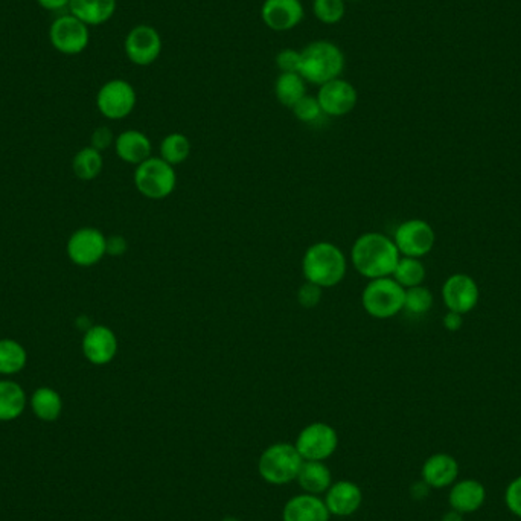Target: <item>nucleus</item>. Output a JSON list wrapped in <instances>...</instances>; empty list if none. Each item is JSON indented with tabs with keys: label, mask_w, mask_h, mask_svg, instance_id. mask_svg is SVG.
I'll use <instances>...</instances> for the list:
<instances>
[{
	"label": "nucleus",
	"mask_w": 521,
	"mask_h": 521,
	"mask_svg": "<svg viewBox=\"0 0 521 521\" xmlns=\"http://www.w3.org/2000/svg\"><path fill=\"white\" fill-rule=\"evenodd\" d=\"M400 258L395 241L380 232L360 235L351 248L354 268L371 281L392 276Z\"/></svg>",
	"instance_id": "nucleus-1"
},
{
	"label": "nucleus",
	"mask_w": 521,
	"mask_h": 521,
	"mask_svg": "<svg viewBox=\"0 0 521 521\" xmlns=\"http://www.w3.org/2000/svg\"><path fill=\"white\" fill-rule=\"evenodd\" d=\"M347 272L346 256L333 243H316L307 248L302 258L303 278L319 287L331 288L342 283Z\"/></svg>",
	"instance_id": "nucleus-2"
},
{
	"label": "nucleus",
	"mask_w": 521,
	"mask_h": 521,
	"mask_svg": "<svg viewBox=\"0 0 521 521\" xmlns=\"http://www.w3.org/2000/svg\"><path fill=\"white\" fill-rule=\"evenodd\" d=\"M345 54L333 41L316 40L301 50L299 74L311 85H325L340 78L345 70Z\"/></svg>",
	"instance_id": "nucleus-3"
},
{
	"label": "nucleus",
	"mask_w": 521,
	"mask_h": 521,
	"mask_svg": "<svg viewBox=\"0 0 521 521\" xmlns=\"http://www.w3.org/2000/svg\"><path fill=\"white\" fill-rule=\"evenodd\" d=\"M303 459L294 444L278 442L264 450L258 461L259 476L270 485H285L298 479Z\"/></svg>",
	"instance_id": "nucleus-4"
},
{
	"label": "nucleus",
	"mask_w": 521,
	"mask_h": 521,
	"mask_svg": "<svg viewBox=\"0 0 521 521\" xmlns=\"http://www.w3.org/2000/svg\"><path fill=\"white\" fill-rule=\"evenodd\" d=\"M134 184L140 194L149 200H164L173 194L177 186L175 166L162 157H148L136 166Z\"/></svg>",
	"instance_id": "nucleus-5"
},
{
	"label": "nucleus",
	"mask_w": 521,
	"mask_h": 521,
	"mask_svg": "<svg viewBox=\"0 0 521 521\" xmlns=\"http://www.w3.org/2000/svg\"><path fill=\"white\" fill-rule=\"evenodd\" d=\"M406 288L392 278L373 279L364 287L362 303L364 311L375 319H391L404 310Z\"/></svg>",
	"instance_id": "nucleus-6"
},
{
	"label": "nucleus",
	"mask_w": 521,
	"mask_h": 521,
	"mask_svg": "<svg viewBox=\"0 0 521 521\" xmlns=\"http://www.w3.org/2000/svg\"><path fill=\"white\" fill-rule=\"evenodd\" d=\"M337 445V432L327 422H313L303 427L294 442L303 461H327L336 453Z\"/></svg>",
	"instance_id": "nucleus-7"
},
{
	"label": "nucleus",
	"mask_w": 521,
	"mask_h": 521,
	"mask_svg": "<svg viewBox=\"0 0 521 521\" xmlns=\"http://www.w3.org/2000/svg\"><path fill=\"white\" fill-rule=\"evenodd\" d=\"M136 101L138 96L133 85L121 78L107 81L96 94V107L110 121H121L130 116L136 107Z\"/></svg>",
	"instance_id": "nucleus-8"
},
{
	"label": "nucleus",
	"mask_w": 521,
	"mask_h": 521,
	"mask_svg": "<svg viewBox=\"0 0 521 521\" xmlns=\"http://www.w3.org/2000/svg\"><path fill=\"white\" fill-rule=\"evenodd\" d=\"M49 41L60 54L78 55L87 49L90 43L89 26L75 15H60L49 28Z\"/></svg>",
	"instance_id": "nucleus-9"
},
{
	"label": "nucleus",
	"mask_w": 521,
	"mask_h": 521,
	"mask_svg": "<svg viewBox=\"0 0 521 521\" xmlns=\"http://www.w3.org/2000/svg\"><path fill=\"white\" fill-rule=\"evenodd\" d=\"M107 237L94 228H81L70 235L66 252L70 261L80 267H92L104 258Z\"/></svg>",
	"instance_id": "nucleus-10"
},
{
	"label": "nucleus",
	"mask_w": 521,
	"mask_h": 521,
	"mask_svg": "<svg viewBox=\"0 0 521 521\" xmlns=\"http://www.w3.org/2000/svg\"><path fill=\"white\" fill-rule=\"evenodd\" d=\"M125 55L133 65L149 66L159 58L164 49L159 31L151 25L134 26L125 37Z\"/></svg>",
	"instance_id": "nucleus-11"
},
{
	"label": "nucleus",
	"mask_w": 521,
	"mask_h": 521,
	"mask_svg": "<svg viewBox=\"0 0 521 521\" xmlns=\"http://www.w3.org/2000/svg\"><path fill=\"white\" fill-rule=\"evenodd\" d=\"M316 98L325 116L342 118L355 109L358 103V92L353 83L343 80L340 76L320 85Z\"/></svg>",
	"instance_id": "nucleus-12"
},
{
	"label": "nucleus",
	"mask_w": 521,
	"mask_h": 521,
	"mask_svg": "<svg viewBox=\"0 0 521 521\" xmlns=\"http://www.w3.org/2000/svg\"><path fill=\"white\" fill-rule=\"evenodd\" d=\"M435 230L424 220H409L400 224L393 237L400 254L410 258H421L435 246Z\"/></svg>",
	"instance_id": "nucleus-13"
},
{
	"label": "nucleus",
	"mask_w": 521,
	"mask_h": 521,
	"mask_svg": "<svg viewBox=\"0 0 521 521\" xmlns=\"http://www.w3.org/2000/svg\"><path fill=\"white\" fill-rule=\"evenodd\" d=\"M118 347L116 334L104 325H94L83 337V354L94 366H105L113 362Z\"/></svg>",
	"instance_id": "nucleus-14"
},
{
	"label": "nucleus",
	"mask_w": 521,
	"mask_h": 521,
	"mask_svg": "<svg viewBox=\"0 0 521 521\" xmlns=\"http://www.w3.org/2000/svg\"><path fill=\"white\" fill-rule=\"evenodd\" d=\"M305 10L301 0H264L261 17L267 28L276 32L294 30L303 21Z\"/></svg>",
	"instance_id": "nucleus-15"
},
{
	"label": "nucleus",
	"mask_w": 521,
	"mask_h": 521,
	"mask_svg": "<svg viewBox=\"0 0 521 521\" xmlns=\"http://www.w3.org/2000/svg\"><path fill=\"white\" fill-rule=\"evenodd\" d=\"M442 298L450 311L470 313L479 301V288L474 279L468 274H453L442 288Z\"/></svg>",
	"instance_id": "nucleus-16"
},
{
	"label": "nucleus",
	"mask_w": 521,
	"mask_h": 521,
	"mask_svg": "<svg viewBox=\"0 0 521 521\" xmlns=\"http://www.w3.org/2000/svg\"><path fill=\"white\" fill-rule=\"evenodd\" d=\"M325 505L331 516L349 517L362 507L363 492L355 481H334L325 492Z\"/></svg>",
	"instance_id": "nucleus-17"
},
{
	"label": "nucleus",
	"mask_w": 521,
	"mask_h": 521,
	"mask_svg": "<svg viewBox=\"0 0 521 521\" xmlns=\"http://www.w3.org/2000/svg\"><path fill=\"white\" fill-rule=\"evenodd\" d=\"M329 517L322 497L307 492L292 497L283 511V521H329Z\"/></svg>",
	"instance_id": "nucleus-18"
},
{
	"label": "nucleus",
	"mask_w": 521,
	"mask_h": 521,
	"mask_svg": "<svg viewBox=\"0 0 521 521\" xmlns=\"http://www.w3.org/2000/svg\"><path fill=\"white\" fill-rule=\"evenodd\" d=\"M151 140L139 130H125L114 139V151L125 164L138 165L151 157Z\"/></svg>",
	"instance_id": "nucleus-19"
},
{
	"label": "nucleus",
	"mask_w": 521,
	"mask_h": 521,
	"mask_svg": "<svg viewBox=\"0 0 521 521\" xmlns=\"http://www.w3.org/2000/svg\"><path fill=\"white\" fill-rule=\"evenodd\" d=\"M118 0H70V14L89 26L104 25L113 17Z\"/></svg>",
	"instance_id": "nucleus-20"
},
{
	"label": "nucleus",
	"mask_w": 521,
	"mask_h": 521,
	"mask_svg": "<svg viewBox=\"0 0 521 521\" xmlns=\"http://www.w3.org/2000/svg\"><path fill=\"white\" fill-rule=\"evenodd\" d=\"M459 465L456 459L450 454H435L428 457L422 467V481L430 488L450 487L456 481Z\"/></svg>",
	"instance_id": "nucleus-21"
},
{
	"label": "nucleus",
	"mask_w": 521,
	"mask_h": 521,
	"mask_svg": "<svg viewBox=\"0 0 521 521\" xmlns=\"http://www.w3.org/2000/svg\"><path fill=\"white\" fill-rule=\"evenodd\" d=\"M487 491L481 481H462L450 491V505L461 514H472L485 503Z\"/></svg>",
	"instance_id": "nucleus-22"
},
{
	"label": "nucleus",
	"mask_w": 521,
	"mask_h": 521,
	"mask_svg": "<svg viewBox=\"0 0 521 521\" xmlns=\"http://www.w3.org/2000/svg\"><path fill=\"white\" fill-rule=\"evenodd\" d=\"M299 487L307 494L320 496L333 485V476L325 462L303 461L298 479Z\"/></svg>",
	"instance_id": "nucleus-23"
},
{
	"label": "nucleus",
	"mask_w": 521,
	"mask_h": 521,
	"mask_svg": "<svg viewBox=\"0 0 521 521\" xmlns=\"http://www.w3.org/2000/svg\"><path fill=\"white\" fill-rule=\"evenodd\" d=\"M28 398L19 382L0 380V421H14L25 412Z\"/></svg>",
	"instance_id": "nucleus-24"
},
{
	"label": "nucleus",
	"mask_w": 521,
	"mask_h": 521,
	"mask_svg": "<svg viewBox=\"0 0 521 521\" xmlns=\"http://www.w3.org/2000/svg\"><path fill=\"white\" fill-rule=\"evenodd\" d=\"M31 409L35 417L45 422H54L63 412L60 393L52 388H39L31 395Z\"/></svg>",
	"instance_id": "nucleus-25"
},
{
	"label": "nucleus",
	"mask_w": 521,
	"mask_h": 521,
	"mask_svg": "<svg viewBox=\"0 0 521 521\" xmlns=\"http://www.w3.org/2000/svg\"><path fill=\"white\" fill-rule=\"evenodd\" d=\"M274 94L283 107L293 109V105L307 94V81L299 72H281L274 83Z\"/></svg>",
	"instance_id": "nucleus-26"
},
{
	"label": "nucleus",
	"mask_w": 521,
	"mask_h": 521,
	"mask_svg": "<svg viewBox=\"0 0 521 521\" xmlns=\"http://www.w3.org/2000/svg\"><path fill=\"white\" fill-rule=\"evenodd\" d=\"M28 353L22 343L13 338L0 340V375H15L25 369Z\"/></svg>",
	"instance_id": "nucleus-27"
},
{
	"label": "nucleus",
	"mask_w": 521,
	"mask_h": 521,
	"mask_svg": "<svg viewBox=\"0 0 521 521\" xmlns=\"http://www.w3.org/2000/svg\"><path fill=\"white\" fill-rule=\"evenodd\" d=\"M103 166H104L103 154L92 147L80 149L78 153L75 154L74 160H72V169H74L75 175L80 180H85V182L96 179L103 171Z\"/></svg>",
	"instance_id": "nucleus-28"
},
{
	"label": "nucleus",
	"mask_w": 521,
	"mask_h": 521,
	"mask_svg": "<svg viewBox=\"0 0 521 521\" xmlns=\"http://www.w3.org/2000/svg\"><path fill=\"white\" fill-rule=\"evenodd\" d=\"M191 154V142L184 133H171L160 142V157L173 166L184 164Z\"/></svg>",
	"instance_id": "nucleus-29"
},
{
	"label": "nucleus",
	"mask_w": 521,
	"mask_h": 521,
	"mask_svg": "<svg viewBox=\"0 0 521 521\" xmlns=\"http://www.w3.org/2000/svg\"><path fill=\"white\" fill-rule=\"evenodd\" d=\"M392 276L401 287H417V285H421L426 279V267L419 259L404 256L398 261Z\"/></svg>",
	"instance_id": "nucleus-30"
},
{
	"label": "nucleus",
	"mask_w": 521,
	"mask_h": 521,
	"mask_svg": "<svg viewBox=\"0 0 521 521\" xmlns=\"http://www.w3.org/2000/svg\"><path fill=\"white\" fill-rule=\"evenodd\" d=\"M313 13L323 25H337L346 14L345 0H313Z\"/></svg>",
	"instance_id": "nucleus-31"
},
{
	"label": "nucleus",
	"mask_w": 521,
	"mask_h": 521,
	"mask_svg": "<svg viewBox=\"0 0 521 521\" xmlns=\"http://www.w3.org/2000/svg\"><path fill=\"white\" fill-rule=\"evenodd\" d=\"M433 305V294L428 288L417 285V287L406 288L404 298V310L415 316H421L430 311Z\"/></svg>",
	"instance_id": "nucleus-32"
},
{
	"label": "nucleus",
	"mask_w": 521,
	"mask_h": 521,
	"mask_svg": "<svg viewBox=\"0 0 521 521\" xmlns=\"http://www.w3.org/2000/svg\"><path fill=\"white\" fill-rule=\"evenodd\" d=\"M292 110H293L294 116L305 124H314V122L322 120V116H325L318 98L310 96V94H305L302 100L293 105Z\"/></svg>",
	"instance_id": "nucleus-33"
},
{
	"label": "nucleus",
	"mask_w": 521,
	"mask_h": 521,
	"mask_svg": "<svg viewBox=\"0 0 521 521\" xmlns=\"http://www.w3.org/2000/svg\"><path fill=\"white\" fill-rule=\"evenodd\" d=\"M322 287L305 281V283L301 285V288L298 290V302L301 303V307L311 310V308L318 307L319 303H320V301H322Z\"/></svg>",
	"instance_id": "nucleus-34"
},
{
	"label": "nucleus",
	"mask_w": 521,
	"mask_h": 521,
	"mask_svg": "<svg viewBox=\"0 0 521 521\" xmlns=\"http://www.w3.org/2000/svg\"><path fill=\"white\" fill-rule=\"evenodd\" d=\"M301 65V50L283 49L276 55V66L281 72H299Z\"/></svg>",
	"instance_id": "nucleus-35"
},
{
	"label": "nucleus",
	"mask_w": 521,
	"mask_h": 521,
	"mask_svg": "<svg viewBox=\"0 0 521 521\" xmlns=\"http://www.w3.org/2000/svg\"><path fill=\"white\" fill-rule=\"evenodd\" d=\"M114 139L116 138H114L113 131L109 127H98L90 136V147L103 153V151L110 148L114 144Z\"/></svg>",
	"instance_id": "nucleus-36"
},
{
	"label": "nucleus",
	"mask_w": 521,
	"mask_h": 521,
	"mask_svg": "<svg viewBox=\"0 0 521 521\" xmlns=\"http://www.w3.org/2000/svg\"><path fill=\"white\" fill-rule=\"evenodd\" d=\"M505 501H507L508 509L521 518V477L511 481L505 494Z\"/></svg>",
	"instance_id": "nucleus-37"
},
{
	"label": "nucleus",
	"mask_w": 521,
	"mask_h": 521,
	"mask_svg": "<svg viewBox=\"0 0 521 521\" xmlns=\"http://www.w3.org/2000/svg\"><path fill=\"white\" fill-rule=\"evenodd\" d=\"M129 250V243L122 235H112L107 238L105 252L110 256H122Z\"/></svg>",
	"instance_id": "nucleus-38"
},
{
	"label": "nucleus",
	"mask_w": 521,
	"mask_h": 521,
	"mask_svg": "<svg viewBox=\"0 0 521 521\" xmlns=\"http://www.w3.org/2000/svg\"><path fill=\"white\" fill-rule=\"evenodd\" d=\"M39 5L43 10L48 11H60L63 8H69L70 0H37Z\"/></svg>",
	"instance_id": "nucleus-39"
},
{
	"label": "nucleus",
	"mask_w": 521,
	"mask_h": 521,
	"mask_svg": "<svg viewBox=\"0 0 521 521\" xmlns=\"http://www.w3.org/2000/svg\"><path fill=\"white\" fill-rule=\"evenodd\" d=\"M444 325L448 331H457L462 327V314L454 313V311H448L444 318Z\"/></svg>",
	"instance_id": "nucleus-40"
},
{
	"label": "nucleus",
	"mask_w": 521,
	"mask_h": 521,
	"mask_svg": "<svg viewBox=\"0 0 521 521\" xmlns=\"http://www.w3.org/2000/svg\"><path fill=\"white\" fill-rule=\"evenodd\" d=\"M428 488L430 487H428L427 483H426L424 481L415 483V485L412 487L413 499H417V500H421V499H424V497L427 496Z\"/></svg>",
	"instance_id": "nucleus-41"
},
{
	"label": "nucleus",
	"mask_w": 521,
	"mask_h": 521,
	"mask_svg": "<svg viewBox=\"0 0 521 521\" xmlns=\"http://www.w3.org/2000/svg\"><path fill=\"white\" fill-rule=\"evenodd\" d=\"M462 516H463V514H461V512H457L453 509V511L447 512V514L444 516L442 521H463Z\"/></svg>",
	"instance_id": "nucleus-42"
},
{
	"label": "nucleus",
	"mask_w": 521,
	"mask_h": 521,
	"mask_svg": "<svg viewBox=\"0 0 521 521\" xmlns=\"http://www.w3.org/2000/svg\"><path fill=\"white\" fill-rule=\"evenodd\" d=\"M221 521H241V520H239V518H237V517L229 516L224 517L223 520Z\"/></svg>",
	"instance_id": "nucleus-43"
},
{
	"label": "nucleus",
	"mask_w": 521,
	"mask_h": 521,
	"mask_svg": "<svg viewBox=\"0 0 521 521\" xmlns=\"http://www.w3.org/2000/svg\"><path fill=\"white\" fill-rule=\"evenodd\" d=\"M345 2H357V0H345Z\"/></svg>",
	"instance_id": "nucleus-44"
}]
</instances>
